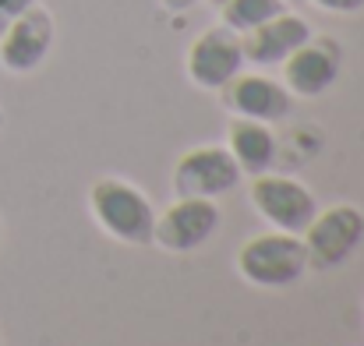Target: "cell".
<instances>
[{
  "instance_id": "cell-1",
  "label": "cell",
  "mask_w": 364,
  "mask_h": 346,
  "mask_svg": "<svg viewBox=\"0 0 364 346\" xmlns=\"http://www.w3.org/2000/svg\"><path fill=\"white\" fill-rule=\"evenodd\" d=\"M237 272L244 283L262 290H283L294 286L308 272V254L297 233L269 230L244 240L237 251Z\"/></svg>"
},
{
  "instance_id": "cell-2",
  "label": "cell",
  "mask_w": 364,
  "mask_h": 346,
  "mask_svg": "<svg viewBox=\"0 0 364 346\" xmlns=\"http://www.w3.org/2000/svg\"><path fill=\"white\" fill-rule=\"evenodd\" d=\"M89 209H92L100 230H107L121 244H149L152 240L156 209L134 184H127L121 177L96 180L89 191Z\"/></svg>"
},
{
  "instance_id": "cell-3",
  "label": "cell",
  "mask_w": 364,
  "mask_h": 346,
  "mask_svg": "<svg viewBox=\"0 0 364 346\" xmlns=\"http://www.w3.org/2000/svg\"><path fill=\"white\" fill-rule=\"evenodd\" d=\"M308 269H336L364 244V212L358 205H333L315 212L301 233Z\"/></svg>"
},
{
  "instance_id": "cell-4",
  "label": "cell",
  "mask_w": 364,
  "mask_h": 346,
  "mask_svg": "<svg viewBox=\"0 0 364 346\" xmlns=\"http://www.w3.org/2000/svg\"><path fill=\"white\" fill-rule=\"evenodd\" d=\"M241 166L227 145H198L188 148L173 166L177 198H220L241 184Z\"/></svg>"
},
{
  "instance_id": "cell-5",
  "label": "cell",
  "mask_w": 364,
  "mask_h": 346,
  "mask_svg": "<svg viewBox=\"0 0 364 346\" xmlns=\"http://www.w3.org/2000/svg\"><path fill=\"white\" fill-rule=\"evenodd\" d=\"M244 67V50H241V36L227 25H213L202 36H195V43L188 46L184 57V71L188 78L205 89V92H220L227 89Z\"/></svg>"
},
{
  "instance_id": "cell-6",
  "label": "cell",
  "mask_w": 364,
  "mask_h": 346,
  "mask_svg": "<svg viewBox=\"0 0 364 346\" xmlns=\"http://www.w3.org/2000/svg\"><path fill=\"white\" fill-rule=\"evenodd\" d=\"M251 205L262 220L272 223V230L283 233H304V227L315 220L318 205L315 195L294 180V177H276V173H258L251 180Z\"/></svg>"
},
{
  "instance_id": "cell-7",
  "label": "cell",
  "mask_w": 364,
  "mask_h": 346,
  "mask_svg": "<svg viewBox=\"0 0 364 346\" xmlns=\"http://www.w3.org/2000/svg\"><path fill=\"white\" fill-rule=\"evenodd\" d=\"M340 64H343V46L329 36H311L283 60V85L290 96L318 99L336 85Z\"/></svg>"
},
{
  "instance_id": "cell-8",
  "label": "cell",
  "mask_w": 364,
  "mask_h": 346,
  "mask_svg": "<svg viewBox=\"0 0 364 346\" xmlns=\"http://www.w3.org/2000/svg\"><path fill=\"white\" fill-rule=\"evenodd\" d=\"M53 14L39 4H32L21 18H14L0 32V67L11 75H32L43 67V60L53 50Z\"/></svg>"
},
{
  "instance_id": "cell-9",
  "label": "cell",
  "mask_w": 364,
  "mask_h": 346,
  "mask_svg": "<svg viewBox=\"0 0 364 346\" xmlns=\"http://www.w3.org/2000/svg\"><path fill=\"white\" fill-rule=\"evenodd\" d=\"M220 220H223V212L216 209V198H177L163 216H156L152 240L163 251L184 254V251L202 247L220 230Z\"/></svg>"
},
{
  "instance_id": "cell-10",
  "label": "cell",
  "mask_w": 364,
  "mask_h": 346,
  "mask_svg": "<svg viewBox=\"0 0 364 346\" xmlns=\"http://www.w3.org/2000/svg\"><path fill=\"white\" fill-rule=\"evenodd\" d=\"M311 39V25L301 18V14H290V11H279L276 18L255 25L251 32L241 36V50L244 60L255 64V67H276L283 64L301 43Z\"/></svg>"
},
{
  "instance_id": "cell-11",
  "label": "cell",
  "mask_w": 364,
  "mask_h": 346,
  "mask_svg": "<svg viewBox=\"0 0 364 346\" xmlns=\"http://www.w3.org/2000/svg\"><path fill=\"white\" fill-rule=\"evenodd\" d=\"M227 103L237 117L276 124L290 114V92L283 82L265 78V75H237L227 85Z\"/></svg>"
},
{
  "instance_id": "cell-12",
  "label": "cell",
  "mask_w": 364,
  "mask_h": 346,
  "mask_svg": "<svg viewBox=\"0 0 364 346\" xmlns=\"http://www.w3.org/2000/svg\"><path fill=\"white\" fill-rule=\"evenodd\" d=\"M227 148L237 159L241 173L258 177V173H269V166L276 159V134L262 120L234 117L230 127H227Z\"/></svg>"
},
{
  "instance_id": "cell-13",
  "label": "cell",
  "mask_w": 364,
  "mask_h": 346,
  "mask_svg": "<svg viewBox=\"0 0 364 346\" xmlns=\"http://www.w3.org/2000/svg\"><path fill=\"white\" fill-rule=\"evenodd\" d=\"M279 11H287L283 0H223L220 4V14H223V25L234 28L237 36L251 32L255 25L276 18Z\"/></svg>"
},
{
  "instance_id": "cell-14",
  "label": "cell",
  "mask_w": 364,
  "mask_h": 346,
  "mask_svg": "<svg viewBox=\"0 0 364 346\" xmlns=\"http://www.w3.org/2000/svg\"><path fill=\"white\" fill-rule=\"evenodd\" d=\"M32 4H36V0H0V32H4L14 18H21Z\"/></svg>"
},
{
  "instance_id": "cell-15",
  "label": "cell",
  "mask_w": 364,
  "mask_h": 346,
  "mask_svg": "<svg viewBox=\"0 0 364 346\" xmlns=\"http://www.w3.org/2000/svg\"><path fill=\"white\" fill-rule=\"evenodd\" d=\"M311 4L329 11V14H358L364 7V0H311Z\"/></svg>"
},
{
  "instance_id": "cell-16",
  "label": "cell",
  "mask_w": 364,
  "mask_h": 346,
  "mask_svg": "<svg viewBox=\"0 0 364 346\" xmlns=\"http://www.w3.org/2000/svg\"><path fill=\"white\" fill-rule=\"evenodd\" d=\"M159 4H163V7L170 11V14H184V11H191V7H195L198 0H159Z\"/></svg>"
},
{
  "instance_id": "cell-17",
  "label": "cell",
  "mask_w": 364,
  "mask_h": 346,
  "mask_svg": "<svg viewBox=\"0 0 364 346\" xmlns=\"http://www.w3.org/2000/svg\"><path fill=\"white\" fill-rule=\"evenodd\" d=\"M209 4H213V7H220V4H223V0H209Z\"/></svg>"
},
{
  "instance_id": "cell-18",
  "label": "cell",
  "mask_w": 364,
  "mask_h": 346,
  "mask_svg": "<svg viewBox=\"0 0 364 346\" xmlns=\"http://www.w3.org/2000/svg\"><path fill=\"white\" fill-rule=\"evenodd\" d=\"M0 124H4V110H0Z\"/></svg>"
},
{
  "instance_id": "cell-19",
  "label": "cell",
  "mask_w": 364,
  "mask_h": 346,
  "mask_svg": "<svg viewBox=\"0 0 364 346\" xmlns=\"http://www.w3.org/2000/svg\"><path fill=\"white\" fill-rule=\"evenodd\" d=\"M283 4H294V0H283Z\"/></svg>"
}]
</instances>
